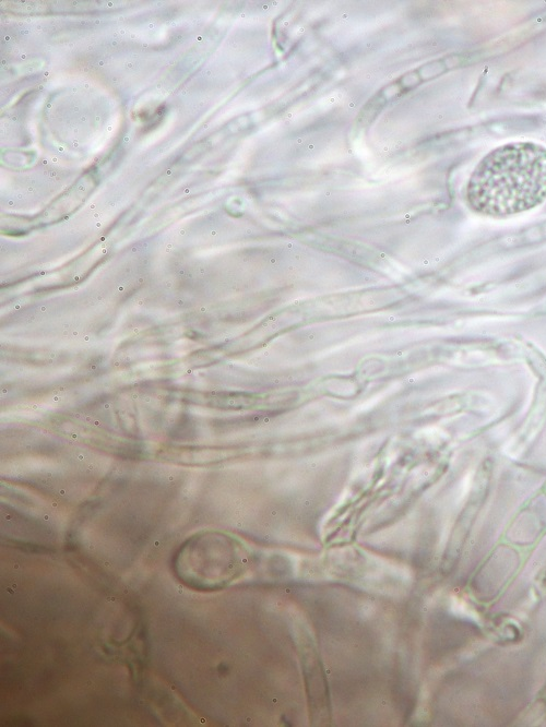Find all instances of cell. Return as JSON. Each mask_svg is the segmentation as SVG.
Instances as JSON below:
<instances>
[{"label": "cell", "instance_id": "1", "mask_svg": "<svg viewBox=\"0 0 546 727\" xmlns=\"http://www.w3.org/2000/svg\"><path fill=\"white\" fill-rule=\"evenodd\" d=\"M546 200V147L512 142L486 154L472 172L466 201L477 214L505 217Z\"/></svg>", "mask_w": 546, "mask_h": 727}]
</instances>
